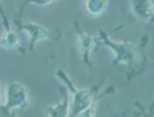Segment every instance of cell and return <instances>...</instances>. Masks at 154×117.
I'll use <instances>...</instances> for the list:
<instances>
[{"label": "cell", "instance_id": "6", "mask_svg": "<svg viewBox=\"0 0 154 117\" xmlns=\"http://www.w3.org/2000/svg\"><path fill=\"white\" fill-rule=\"evenodd\" d=\"M97 39L91 34L88 33L82 32L79 31L77 34V44H78V50L82 53L84 61L86 62L87 64H89V58L90 54L94 51L95 46H96Z\"/></svg>", "mask_w": 154, "mask_h": 117}, {"label": "cell", "instance_id": "3", "mask_svg": "<svg viewBox=\"0 0 154 117\" xmlns=\"http://www.w3.org/2000/svg\"><path fill=\"white\" fill-rule=\"evenodd\" d=\"M5 107L7 111L21 109L29 106L30 94L28 88L19 82L13 81L7 85L5 88Z\"/></svg>", "mask_w": 154, "mask_h": 117}, {"label": "cell", "instance_id": "7", "mask_svg": "<svg viewBox=\"0 0 154 117\" xmlns=\"http://www.w3.org/2000/svg\"><path fill=\"white\" fill-rule=\"evenodd\" d=\"M109 7V0H84V8L91 18L101 17Z\"/></svg>", "mask_w": 154, "mask_h": 117}, {"label": "cell", "instance_id": "14", "mask_svg": "<svg viewBox=\"0 0 154 117\" xmlns=\"http://www.w3.org/2000/svg\"><path fill=\"white\" fill-rule=\"evenodd\" d=\"M153 22H154V21H153Z\"/></svg>", "mask_w": 154, "mask_h": 117}, {"label": "cell", "instance_id": "5", "mask_svg": "<svg viewBox=\"0 0 154 117\" xmlns=\"http://www.w3.org/2000/svg\"><path fill=\"white\" fill-rule=\"evenodd\" d=\"M21 30L28 34L30 41V49H33V46L42 40L48 39L50 36V32L45 27L41 26L36 22H28L21 27Z\"/></svg>", "mask_w": 154, "mask_h": 117}, {"label": "cell", "instance_id": "10", "mask_svg": "<svg viewBox=\"0 0 154 117\" xmlns=\"http://www.w3.org/2000/svg\"><path fill=\"white\" fill-rule=\"evenodd\" d=\"M97 102H98V100L95 101V103H94L91 106H89V107L86 108L85 111L82 112L77 117H95L96 116V103Z\"/></svg>", "mask_w": 154, "mask_h": 117}, {"label": "cell", "instance_id": "4", "mask_svg": "<svg viewBox=\"0 0 154 117\" xmlns=\"http://www.w3.org/2000/svg\"><path fill=\"white\" fill-rule=\"evenodd\" d=\"M131 11L143 22L154 21V5L152 0H131Z\"/></svg>", "mask_w": 154, "mask_h": 117}, {"label": "cell", "instance_id": "2", "mask_svg": "<svg viewBox=\"0 0 154 117\" xmlns=\"http://www.w3.org/2000/svg\"><path fill=\"white\" fill-rule=\"evenodd\" d=\"M57 77L63 81L71 91V100H69V107H71L72 117H77L83 111L95 103V93L89 88H77L72 81L63 71L57 72Z\"/></svg>", "mask_w": 154, "mask_h": 117}, {"label": "cell", "instance_id": "1", "mask_svg": "<svg viewBox=\"0 0 154 117\" xmlns=\"http://www.w3.org/2000/svg\"><path fill=\"white\" fill-rule=\"evenodd\" d=\"M99 40L103 46L113 53V62L116 64H123L127 66L134 64L135 61L141 56V51L133 43L129 41L116 42L110 39L109 36L105 31L99 32Z\"/></svg>", "mask_w": 154, "mask_h": 117}, {"label": "cell", "instance_id": "12", "mask_svg": "<svg viewBox=\"0 0 154 117\" xmlns=\"http://www.w3.org/2000/svg\"><path fill=\"white\" fill-rule=\"evenodd\" d=\"M56 0H26L28 3H32V5H35V6H48L51 3L55 2Z\"/></svg>", "mask_w": 154, "mask_h": 117}, {"label": "cell", "instance_id": "8", "mask_svg": "<svg viewBox=\"0 0 154 117\" xmlns=\"http://www.w3.org/2000/svg\"><path fill=\"white\" fill-rule=\"evenodd\" d=\"M48 117H69L71 115V107H69V97L68 94L65 93L63 101L57 104L51 105L46 108Z\"/></svg>", "mask_w": 154, "mask_h": 117}, {"label": "cell", "instance_id": "13", "mask_svg": "<svg viewBox=\"0 0 154 117\" xmlns=\"http://www.w3.org/2000/svg\"><path fill=\"white\" fill-rule=\"evenodd\" d=\"M5 101H6V95H5V88L2 87V85H1V82H0V106L5 105Z\"/></svg>", "mask_w": 154, "mask_h": 117}, {"label": "cell", "instance_id": "9", "mask_svg": "<svg viewBox=\"0 0 154 117\" xmlns=\"http://www.w3.org/2000/svg\"><path fill=\"white\" fill-rule=\"evenodd\" d=\"M20 36L14 30H6L0 36V48L3 50H14L20 46Z\"/></svg>", "mask_w": 154, "mask_h": 117}, {"label": "cell", "instance_id": "11", "mask_svg": "<svg viewBox=\"0 0 154 117\" xmlns=\"http://www.w3.org/2000/svg\"><path fill=\"white\" fill-rule=\"evenodd\" d=\"M140 112H141L142 117H154V102L149 108H144L143 106H140Z\"/></svg>", "mask_w": 154, "mask_h": 117}]
</instances>
